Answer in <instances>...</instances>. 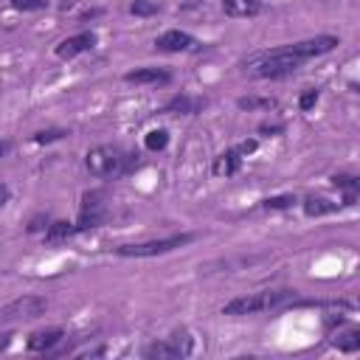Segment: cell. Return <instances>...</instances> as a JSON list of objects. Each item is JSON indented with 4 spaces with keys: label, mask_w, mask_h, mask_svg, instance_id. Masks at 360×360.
Wrapping results in <instances>:
<instances>
[{
    "label": "cell",
    "mask_w": 360,
    "mask_h": 360,
    "mask_svg": "<svg viewBox=\"0 0 360 360\" xmlns=\"http://www.w3.org/2000/svg\"><path fill=\"white\" fill-rule=\"evenodd\" d=\"M84 166L98 180H118V177L132 174L141 166V160L138 155L121 149L118 143H98L84 155Z\"/></svg>",
    "instance_id": "6da1fadb"
},
{
    "label": "cell",
    "mask_w": 360,
    "mask_h": 360,
    "mask_svg": "<svg viewBox=\"0 0 360 360\" xmlns=\"http://www.w3.org/2000/svg\"><path fill=\"white\" fill-rule=\"evenodd\" d=\"M295 301H298L295 290H259V292H250V295L231 298L222 307V315L245 318V315H259V312H273V309L295 307Z\"/></svg>",
    "instance_id": "7a4b0ae2"
},
{
    "label": "cell",
    "mask_w": 360,
    "mask_h": 360,
    "mask_svg": "<svg viewBox=\"0 0 360 360\" xmlns=\"http://www.w3.org/2000/svg\"><path fill=\"white\" fill-rule=\"evenodd\" d=\"M301 65L304 62L298 56H292L281 45V48L256 53L250 62H245V76H253V79H284V76H292Z\"/></svg>",
    "instance_id": "3957f363"
},
{
    "label": "cell",
    "mask_w": 360,
    "mask_h": 360,
    "mask_svg": "<svg viewBox=\"0 0 360 360\" xmlns=\"http://www.w3.org/2000/svg\"><path fill=\"white\" fill-rule=\"evenodd\" d=\"M197 239V233H172L163 239H149V242H138V245H118L115 253L124 259H149V256H163L172 250H180L186 245H191Z\"/></svg>",
    "instance_id": "277c9868"
},
{
    "label": "cell",
    "mask_w": 360,
    "mask_h": 360,
    "mask_svg": "<svg viewBox=\"0 0 360 360\" xmlns=\"http://www.w3.org/2000/svg\"><path fill=\"white\" fill-rule=\"evenodd\" d=\"M191 352H194V338L188 335V329H174L169 338L143 346L141 354L146 360H166V357H188Z\"/></svg>",
    "instance_id": "5b68a950"
},
{
    "label": "cell",
    "mask_w": 360,
    "mask_h": 360,
    "mask_svg": "<svg viewBox=\"0 0 360 360\" xmlns=\"http://www.w3.org/2000/svg\"><path fill=\"white\" fill-rule=\"evenodd\" d=\"M48 301L42 295H20L14 301H8L6 307H0V323H17V321H34L39 315H45Z\"/></svg>",
    "instance_id": "8992f818"
},
{
    "label": "cell",
    "mask_w": 360,
    "mask_h": 360,
    "mask_svg": "<svg viewBox=\"0 0 360 360\" xmlns=\"http://www.w3.org/2000/svg\"><path fill=\"white\" fill-rule=\"evenodd\" d=\"M96 45H98L96 31H82V34H73V37H65L62 42H56L53 53H56L62 62H68V59H76V56H82V53L93 51Z\"/></svg>",
    "instance_id": "52a82bcc"
},
{
    "label": "cell",
    "mask_w": 360,
    "mask_h": 360,
    "mask_svg": "<svg viewBox=\"0 0 360 360\" xmlns=\"http://www.w3.org/2000/svg\"><path fill=\"white\" fill-rule=\"evenodd\" d=\"M194 48H197V39L180 28H169L160 37H155V51H160V53H186Z\"/></svg>",
    "instance_id": "ba28073f"
},
{
    "label": "cell",
    "mask_w": 360,
    "mask_h": 360,
    "mask_svg": "<svg viewBox=\"0 0 360 360\" xmlns=\"http://www.w3.org/2000/svg\"><path fill=\"white\" fill-rule=\"evenodd\" d=\"M62 340H65V329L51 326V329H42V332L28 335L25 349H28V352H42V354H48V352H53V349H56Z\"/></svg>",
    "instance_id": "9c48e42d"
},
{
    "label": "cell",
    "mask_w": 360,
    "mask_h": 360,
    "mask_svg": "<svg viewBox=\"0 0 360 360\" xmlns=\"http://www.w3.org/2000/svg\"><path fill=\"white\" fill-rule=\"evenodd\" d=\"M202 107H205V98H191L188 93H177L160 107V115H194Z\"/></svg>",
    "instance_id": "30bf717a"
},
{
    "label": "cell",
    "mask_w": 360,
    "mask_h": 360,
    "mask_svg": "<svg viewBox=\"0 0 360 360\" xmlns=\"http://www.w3.org/2000/svg\"><path fill=\"white\" fill-rule=\"evenodd\" d=\"M124 82H129V84H169L172 73L166 68H135V70L124 73Z\"/></svg>",
    "instance_id": "8fae6325"
},
{
    "label": "cell",
    "mask_w": 360,
    "mask_h": 360,
    "mask_svg": "<svg viewBox=\"0 0 360 360\" xmlns=\"http://www.w3.org/2000/svg\"><path fill=\"white\" fill-rule=\"evenodd\" d=\"M242 155H239V149L233 146V149H225V152H219L217 158H214V163H211V172H214V177H231V174H236L239 169H242Z\"/></svg>",
    "instance_id": "7c38bea8"
},
{
    "label": "cell",
    "mask_w": 360,
    "mask_h": 360,
    "mask_svg": "<svg viewBox=\"0 0 360 360\" xmlns=\"http://www.w3.org/2000/svg\"><path fill=\"white\" fill-rule=\"evenodd\" d=\"M264 0H222V11L228 17H256L262 14Z\"/></svg>",
    "instance_id": "4fadbf2b"
},
{
    "label": "cell",
    "mask_w": 360,
    "mask_h": 360,
    "mask_svg": "<svg viewBox=\"0 0 360 360\" xmlns=\"http://www.w3.org/2000/svg\"><path fill=\"white\" fill-rule=\"evenodd\" d=\"M332 346H335L338 352H343V354L360 352V329H357V326H346L343 332H335Z\"/></svg>",
    "instance_id": "5bb4252c"
},
{
    "label": "cell",
    "mask_w": 360,
    "mask_h": 360,
    "mask_svg": "<svg viewBox=\"0 0 360 360\" xmlns=\"http://www.w3.org/2000/svg\"><path fill=\"white\" fill-rule=\"evenodd\" d=\"M45 242L48 245H62V242H68L70 236H76V225H70V222H65V219H53L48 228H45Z\"/></svg>",
    "instance_id": "9a60e30c"
},
{
    "label": "cell",
    "mask_w": 360,
    "mask_h": 360,
    "mask_svg": "<svg viewBox=\"0 0 360 360\" xmlns=\"http://www.w3.org/2000/svg\"><path fill=\"white\" fill-rule=\"evenodd\" d=\"M301 208H304L307 217H326V214H335V211L343 208V205H340V202H332V200H326V197H307V200L301 202Z\"/></svg>",
    "instance_id": "2e32d148"
},
{
    "label": "cell",
    "mask_w": 360,
    "mask_h": 360,
    "mask_svg": "<svg viewBox=\"0 0 360 360\" xmlns=\"http://www.w3.org/2000/svg\"><path fill=\"white\" fill-rule=\"evenodd\" d=\"M107 217H110V211H79V219L73 222V225H76V233L101 228V225L107 222Z\"/></svg>",
    "instance_id": "e0dca14e"
},
{
    "label": "cell",
    "mask_w": 360,
    "mask_h": 360,
    "mask_svg": "<svg viewBox=\"0 0 360 360\" xmlns=\"http://www.w3.org/2000/svg\"><path fill=\"white\" fill-rule=\"evenodd\" d=\"M236 107L248 110V112H253V110H276L278 101L270 98V96H242V98H236Z\"/></svg>",
    "instance_id": "ac0fdd59"
},
{
    "label": "cell",
    "mask_w": 360,
    "mask_h": 360,
    "mask_svg": "<svg viewBox=\"0 0 360 360\" xmlns=\"http://www.w3.org/2000/svg\"><path fill=\"white\" fill-rule=\"evenodd\" d=\"M298 202V197L295 194H273V197H264L259 205L264 208V211H287V208H292Z\"/></svg>",
    "instance_id": "d6986e66"
},
{
    "label": "cell",
    "mask_w": 360,
    "mask_h": 360,
    "mask_svg": "<svg viewBox=\"0 0 360 360\" xmlns=\"http://www.w3.org/2000/svg\"><path fill=\"white\" fill-rule=\"evenodd\" d=\"M79 211H110V208H107V194L98 191V188L84 191V194H82V205H79Z\"/></svg>",
    "instance_id": "ffe728a7"
},
{
    "label": "cell",
    "mask_w": 360,
    "mask_h": 360,
    "mask_svg": "<svg viewBox=\"0 0 360 360\" xmlns=\"http://www.w3.org/2000/svg\"><path fill=\"white\" fill-rule=\"evenodd\" d=\"M143 146H146L149 152H163V149L169 146V132H166L163 127L149 129V132L143 135Z\"/></svg>",
    "instance_id": "44dd1931"
},
{
    "label": "cell",
    "mask_w": 360,
    "mask_h": 360,
    "mask_svg": "<svg viewBox=\"0 0 360 360\" xmlns=\"http://www.w3.org/2000/svg\"><path fill=\"white\" fill-rule=\"evenodd\" d=\"M160 11V6L155 0H132L129 3V14L132 17H155Z\"/></svg>",
    "instance_id": "7402d4cb"
},
{
    "label": "cell",
    "mask_w": 360,
    "mask_h": 360,
    "mask_svg": "<svg viewBox=\"0 0 360 360\" xmlns=\"http://www.w3.org/2000/svg\"><path fill=\"white\" fill-rule=\"evenodd\" d=\"M70 135V129H59V127H53V129H39V132H34V143H53V141H62V138H68Z\"/></svg>",
    "instance_id": "603a6c76"
},
{
    "label": "cell",
    "mask_w": 360,
    "mask_h": 360,
    "mask_svg": "<svg viewBox=\"0 0 360 360\" xmlns=\"http://www.w3.org/2000/svg\"><path fill=\"white\" fill-rule=\"evenodd\" d=\"M332 186L340 188V191H360V180L354 174H332Z\"/></svg>",
    "instance_id": "cb8c5ba5"
},
{
    "label": "cell",
    "mask_w": 360,
    "mask_h": 360,
    "mask_svg": "<svg viewBox=\"0 0 360 360\" xmlns=\"http://www.w3.org/2000/svg\"><path fill=\"white\" fill-rule=\"evenodd\" d=\"M318 98H321V90H318V87H309V90H304V93L298 96V110L309 112V110L318 104Z\"/></svg>",
    "instance_id": "d4e9b609"
},
{
    "label": "cell",
    "mask_w": 360,
    "mask_h": 360,
    "mask_svg": "<svg viewBox=\"0 0 360 360\" xmlns=\"http://www.w3.org/2000/svg\"><path fill=\"white\" fill-rule=\"evenodd\" d=\"M51 225V217L45 214V211H39V214H34L31 219H28V233H45V228Z\"/></svg>",
    "instance_id": "484cf974"
},
{
    "label": "cell",
    "mask_w": 360,
    "mask_h": 360,
    "mask_svg": "<svg viewBox=\"0 0 360 360\" xmlns=\"http://www.w3.org/2000/svg\"><path fill=\"white\" fill-rule=\"evenodd\" d=\"M48 6V0H11V8L17 11H45Z\"/></svg>",
    "instance_id": "4316f807"
},
{
    "label": "cell",
    "mask_w": 360,
    "mask_h": 360,
    "mask_svg": "<svg viewBox=\"0 0 360 360\" xmlns=\"http://www.w3.org/2000/svg\"><path fill=\"white\" fill-rule=\"evenodd\" d=\"M236 149H239V155H242V158H245V155H253V152L259 149V141H256V138H248V141H242Z\"/></svg>",
    "instance_id": "83f0119b"
},
{
    "label": "cell",
    "mask_w": 360,
    "mask_h": 360,
    "mask_svg": "<svg viewBox=\"0 0 360 360\" xmlns=\"http://www.w3.org/2000/svg\"><path fill=\"white\" fill-rule=\"evenodd\" d=\"M284 127L281 124H259V132L262 135H276V132H281Z\"/></svg>",
    "instance_id": "f1b7e54d"
},
{
    "label": "cell",
    "mask_w": 360,
    "mask_h": 360,
    "mask_svg": "<svg viewBox=\"0 0 360 360\" xmlns=\"http://www.w3.org/2000/svg\"><path fill=\"white\" fill-rule=\"evenodd\" d=\"M8 197H11L8 186H3V183H0V205H6V202H8Z\"/></svg>",
    "instance_id": "f546056e"
},
{
    "label": "cell",
    "mask_w": 360,
    "mask_h": 360,
    "mask_svg": "<svg viewBox=\"0 0 360 360\" xmlns=\"http://www.w3.org/2000/svg\"><path fill=\"white\" fill-rule=\"evenodd\" d=\"M8 149H11V141H0V158L8 155Z\"/></svg>",
    "instance_id": "4dcf8cb0"
},
{
    "label": "cell",
    "mask_w": 360,
    "mask_h": 360,
    "mask_svg": "<svg viewBox=\"0 0 360 360\" xmlns=\"http://www.w3.org/2000/svg\"><path fill=\"white\" fill-rule=\"evenodd\" d=\"M11 343V335H3V340H0V349H6Z\"/></svg>",
    "instance_id": "1f68e13d"
}]
</instances>
